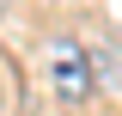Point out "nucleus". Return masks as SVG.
<instances>
[{
    "instance_id": "f257e3e1",
    "label": "nucleus",
    "mask_w": 122,
    "mask_h": 116,
    "mask_svg": "<svg viewBox=\"0 0 122 116\" xmlns=\"http://www.w3.org/2000/svg\"><path fill=\"white\" fill-rule=\"evenodd\" d=\"M49 86H55V98L73 110V104H86L92 92H98V73H92V49L73 43V37H49Z\"/></svg>"
}]
</instances>
